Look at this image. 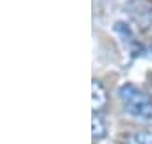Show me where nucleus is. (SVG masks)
<instances>
[{
	"mask_svg": "<svg viewBox=\"0 0 152 144\" xmlns=\"http://www.w3.org/2000/svg\"><path fill=\"white\" fill-rule=\"evenodd\" d=\"M118 95L124 109L129 114L140 119H152V100L140 88H137L132 83H125L124 87H120Z\"/></svg>",
	"mask_w": 152,
	"mask_h": 144,
	"instance_id": "obj_1",
	"label": "nucleus"
},
{
	"mask_svg": "<svg viewBox=\"0 0 152 144\" xmlns=\"http://www.w3.org/2000/svg\"><path fill=\"white\" fill-rule=\"evenodd\" d=\"M91 98H93V110L95 112H100L108 104V95L105 92L103 85L100 83L98 80L91 82Z\"/></svg>",
	"mask_w": 152,
	"mask_h": 144,
	"instance_id": "obj_2",
	"label": "nucleus"
},
{
	"mask_svg": "<svg viewBox=\"0 0 152 144\" xmlns=\"http://www.w3.org/2000/svg\"><path fill=\"white\" fill-rule=\"evenodd\" d=\"M93 137L95 139H100V137H103L105 134H107V124H105V119L103 115H100V114H93Z\"/></svg>",
	"mask_w": 152,
	"mask_h": 144,
	"instance_id": "obj_3",
	"label": "nucleus"
},
{
	"mask_svg": "<svg viewBox=\"0 0 152 144\" xmlns=\"http://www.w3.org/2000/svg\"><path fill=\"white\" fill-rule=\"evenodd\" d=\"M132 144H152V134L151 132H137L132 137Z\"/></svg>",
	"mask_w": 152,
	"mask_h": 144,
	"instance_id": "obj_4",
	"label": "nucleus"
}]
</instances>
